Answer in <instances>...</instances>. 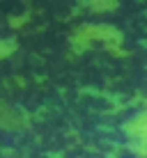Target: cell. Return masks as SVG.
<instances>
[{"label":"cell","mask_w":147,"mask_h":158,"mask_svg":"<svg viewBox=\"0 0 147 158\" xmlns=\"http://www.w3.org/2000/svg\"><path fill=\"white\" fill-rule=\"evenodd\" d=\"M9 51H12V44H0V57H2V55H7Z\"/></svg>","instance_id":"6da1fadb"}]
</instances>
